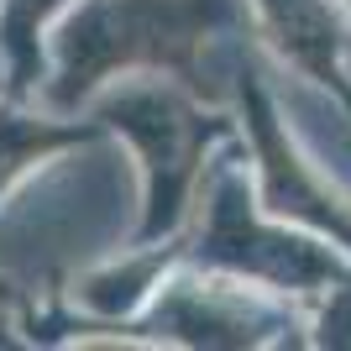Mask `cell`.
Wrapping results in <instances>:
<instances>
[{"label": "cell", "instance_id": "obj_6", "mask_svg": "<svg viewBox=\"0 0 351 351\" xmlns=\"http://www.w3.org/2000/svg\"><path fill=\"white\" fill-rule=\"evenodd\" d=\"M278 315L241 289V278H173L158 293V309L147 330L158 341H184V346H263L278 330Z\"/></svg>", "mask_w": 351, "mask_h": 351}, {"label": "cell", "instance_id": "obj_9", "mask_svg": "<svg viewBox=\"0 0 351 351\" xmlns=\"http://www.w3.org/2000/svg\"><path fill=\"white\" fill-rule=\"evenodd\" d=\"M178 257V247H152L142 257H126V263L95 267L73 283V304L95 315V320H126L162 289V267Z\"/></svg>", "mask_w": 351, "mask_h": 351}, {"label": "cell", "instance_id": "obj_13", "mask_svg": "<svg viewBox=\"0 0 351 351\" xmlns=\"http://www.w3.org/2000/svg\"><path fill=\"white\" fill-rule=\"evenodd\" d=\"M346 79H351V43H346Z\"/></svg>", "mask_w": 351, "mask_h": 351}, {"label": "cell", "instance_id": "obj_7", "mask_svg": "<svg viewBox=\"0 0 351 351\" xmlns=\"http://www.w3.org/2000/svg\"><path fill=\"white\" fill-rule=\"evenodd\" d=\"M257 21L273 37L283 58L293 69H304L315 84H336L351 100L346 89V32H341L330 0H252Z\"/></svg>", "mask_w": 351, "mask_h": 351}, {"label": "cell", "instance_id": "obj_1", "mask_svg": "<svg viewBox=\"0 0 351 351\" xmlns=\"http://www.w3.org/2000/svg\"><path fill=\"white\" fill-rule=\"evenodd\" d=\"M241 27V0H79L53 37L37 105L53 116H79L95 89L136 69L173 73L194 95L220 100L236 69L210 58Z\"/></svg>", "mask_w": 351, "mask_h": 351}, {"label": "cell", "instance_id": "obj_10", "mask_svg": "<svg viewBox=\"0 0 351 351\" xmlns=\"http://www.w3.org/2000/svg\"><path fill=\"white\" fill-rule=\"evenodd\" d=\"M89 136H95V126H69L53 110L32 116V110H16V105H0V199L32 162H47L58 147L89 142Z\"/></svg>", "mask_w": 351, "mask_h": 351}, {"label": "cell", "instance_id": "obj_5", "mask_svg": "<svg viewBox=\"0 0 351 351\" xmlns=\"http://www.w3.org/2000/svg\"><path fill=\"white\" fill-rule=\"evenodd\" d=\"M231 89L241 95V116H247L252 152H257V168H263L267 210L283 215V220H304L309 231H320L325 241H336V247L351 252V199L309 168V158L293 147V136L278 126V105H273L267 84L252 69H236Z\"/></svg>", "mask_w": 351, "mask_h": 351}, {"label": "cell", "instance_id": "obj_11", "mask_svg": "<svg viewBox=\"0 0 351 351\" xmlns=\"http://www.w3.org/2000/svg\"><path fill=\"white\" fill-rule=\"evenodd\" d=\"M320 341L325 346H351V273L325 289V309H320Z\"/></svg>", "mask_w": 351, "mask_h": 351}, {"label": "cell", "instance_id": "obj_2", "mask_svg": "<svg viewBox=\"0 0 351 351\" xmlns=\"http://www.w3.org/2000/svg\"><path fill=\"white\" fill-rule=\"evenodd\" d=\"M110 162L116 158H63L0 210V278L11 289L69 273L100 236H110L121 205V178Z\"/></svg>", "mask_w": 351, "mask_h": 351}, {"label": "cell", "instance_id": "obj_12", "mask_svg": "<svg viewBox=\"0 0 351 351\" xmlns=\"http://www.w3.org/2000/svg\"><path fill=\"white\" fill-rule=\"evenodd\" d=\"M0 304H16V289H11L5 278H0Z\"/></svg>", "mask_w": 351, "mask_h": 351}, {"label": "cell", "instance_id": "obj_14", "mask_svg": "<svg viewBox=\"0 0 351 351\" xmlns=\"http://www.w3.org/2000/svg\"><path fill=\"white\" fill-rule=\"evenodd\" d=\"M0 95H5V63H0Z\"/></svg>", "mask_w": 351, "mask_h": 351}, {"label": "cell", "instance_id": "obj_3", "mask_svg": "<svg viewBox=\"0 0 351 351\" xmlns=\"http://www.w3.org/2000/svg\"><path fill=\"white\" fill-rule=\"evenodd\" d=\"M116 84V79H110ZM95 116L132 136L147 168V236L173 231L194 194V173L205 162L210 136H220V116H205L189 95L168 89L162 79H126L116 89H95Z\"/></svg>", "mask_w": 351, "mask_h": 351}, {"label": "cell", "instance_id": "obj_4", "mask_svg": "<svg viewBox=\"0 0 351 351\" xmlns=\"http://www.w3.org/2000/svg\"><path fill=\"white\" fill-rule=\"evenodd\" d=\"M199 263L220 267L241 283H267L283 293H325L336 278H346L351 267L341 263L325 241L309 236H289L278 226H263L252 215L247 199V178L236 168H220L215 189H210V210H205V231H199Z\"/></svg>", "mask_w": 351, "mask_h": 351}, {"label": "cell", "instance_id": "obj_8", "mask_svg": "<svg viewBox=\"0 0 351 351\" xmlns=\"http://www.w3.org/2000/svg\"><path fill=\"white\" fill-rule=\"evenodd\" d=\"M73 0H0V63H5V95L27 100L47 73V21L63 16Z\"/></svg>", "mask_w": 351, "mask_h": 351}]
</instances>
